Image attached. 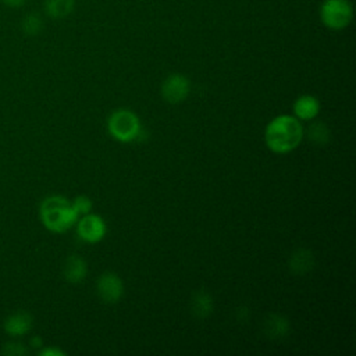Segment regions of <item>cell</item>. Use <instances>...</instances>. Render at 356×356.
Here are the masks:
<instances>
[{"label":"cell","mask_w":356,"mask_h":356,"mask_svg":"<svg viewBox=\"0 0 356 356\" xmlns=\"http://www.w3.org/2000/svg\"><path fill=\"white\" fill-rule=\"evenodd\" d=\"M305 131L300 121L296 117L282 114L268 122L264 131V140L271 152L284 154L296 149Z\"/></svg>","instance_id":"cell-1"},{"label":"cell","mask_w":356,"mask_h":356,"mask_svg":"<svg viewBox=\"0 0 356 356\" xmlns=\"http://www.w3.org/2000/svg\"><path fill=\"white\" fill-rule=\"evenodd\" d=\"M39 216L43 225L56 234L70 229L79 217L71 202L61 195H51L43 199L39 207Z\"/></svg>","instance_id":"cell-2"},{"label":"cell","mask_w":356,"mask_h":356,"mask_svg":"<svg viewBox=\"0 0 356 356\" xmlns=\"http://www.w3.org/2000/svg\"><path fill=\"white\" fill-rule=\"evenodd\" d=\"M108 134L120 142H132L139 138L142 128L138 115L127 108H120L111 113L107 120Z\"/></svg>","instance_id":"cell-3"},{"label":"cell","mask_w":356,"mask_h":356,"mask_svg":"<svg viewBox=\"0 0 356 356\" xmlns=\"http://www.w3.org/2000/svg\"><path fill=\"white\" fill-rule=\"evenodd\" d=\"M320 21L332 31L345 29L353 18V6L349 0H324L320 6Z\"/></svg>","instance_id":"cell-4"},{"label":"cell","mask_w":356,"mask_h":356,"mask_svg":"<svg viewBox=\"0 0 356 356\" xmlns=\"http://www.w3.org/2000/svg\"><path fill=\"white\" fill-rule=\"evenodd\" d=\"M106 229L107 227L104 220L100 216L92 213L82 216L78 220L76 225V232L79 238L88 243H97L99 241H102L106 235Z\"/></svg>","instance_id":"cell-5"},{"label":"cell","mask_w":356,"mask_h":356,"mask_svg":"<svg viewBox=\"0 0 356 356\" xmlns=\"http://www.w3.org/2000/svg\"><path fill=\"white\" fill-rule=\"evenodd\" d=\"M191 90L189 79L182 74H171L161 85V96L167 103L177 104L186 99Z\"/></svg>","instance_id":"cell-6"},{"label":"cell","mask_w":356,"mask_h":356,"mask_svg":"<svg viewBox=\"0 0 356 356\" xmlns=\"http://www.w3.org/2000/svg\"><path fill=\"white\" fill-rule=\"evenodd\" d=\"M96 291L104 303H117L124 295V284L117 274L107 271L97 278Z\"/></svg>","instance_id":"cell-7"},{"label":"cell","mask_w":356,"mask_h":356,"mask_svg":"<svg viewBox=\"0 0 356 356\" xmlns=\"http://www.w3.org/2000/svg\"><path fill=\"white\" fill-rule=\"evenodd\" d=\"M32 316L28 312H15L10 314L3 324L4 331L11 337H22L32 328Z\"/></svg>","instance_id":"cell-8"},{"label":"cell","mask_w":356,"mask_h":356,"mask_svg":"<svg viewBox=\"0 0 356 356\" xmlns=\"http://www.w3.org/2000/svg\"><path fill=\"white\" fill-rule=\"evenodd\" d=\"M288 266L293 274H298V275L306 274L312 271L314 267V256L312 250L306 248H299L295 252H292V254L289 256Z\"/></svg>","instance_id":"cell-9"},{"label":"cell","mask_w":356,"mask_h":356,"mask_svg":"<svg viewBox=\"0 0 356 356\" xmlns=\"http://www.w3.org/2000/svg\"><path fill=\"white\" fill-rule=\"evenodd\" d=\"M318 111H320V103L312 95H303L298 97L293 103V113L298 120L312 121L313 118L317 117Z\"/></svg>","instance_id":"cell-10"},{"label":"cell","mask_w":356,"mask_h":356,"mask_svg":"<svg viewBox=\"0 0 356 356\" xmlns=\"http://www.w3.org/2000/svg\"><path fill=\"white\" fill-rule=\"evenodd\" d=\"M63 274H64V278L68 281V282H72V284H78L81 281H83V278L86 277L88 274V266H86V261L76 256V254H71L65 263H64V267H63Z\"/></svg>","instance_id":"cell-11"},{"label":"cell","mask_w":356,"mask_h":356,"mask_svg":"<svg viewBox=\"0 0 356 356\" xmlns=\"http://www.w3.org/2000/svg\"><path fill=\"white\" fill-rule=\"evenodd\" d=\"M263 330L266 337H268L270 339H281L289 332V321L281 314L271 313L266 317Z\"/></svg>","instance_id":"cell-12"},{"label":"cell","mask_w":356,"mask_h":356,"mask_svg":"<svg viewBox=\"0 0 356 356\" xmlns=\"http://www.w3.org/2000/svg\"><path fill=\"white\" fill-rule=\"evenodd\" d=\"M213 298L209 292L200 289L192 295L191 312L196 318H206L213 313Z\"/></svg>","instance_id":"cell-13"},{"label":"cell","mask_w":356,"mask_h":356,"mask_svg":"<svg viewBox=\"0 0 356 356\" xmlns=\"http://www.w3.org/2000/svg\"><path fill=\"white\" fill-rule=\"evenodd\" d=\"M75 8V0H44V14L53 19L67 18Z\"/></svg>","instance_id":"cell-14"},{"label":"cell","mask_w":356,"mask_h":356,"mask_svg":"<svg viewBox=\"0 0 356 356\" xmlns=\"http://www.w3.org/2000/svg\"><path fill=\"white\" fill-rule=\"evenodd\" d=\"M43 18L39 13L32 11L28 13L22 21H21V31L26 35V36H36L43 31Z\"/></svg>","instance_id":"cell-15"},{"label":"cell","mask_w":356,"mask_h":356,"mask_svg":"<svg viewBox=\"0 0 356 356\" xmlns=\"http://www.w3.org/2000/svg\"><path fill=\"white\" fill-rule=\"evenodd\" d=\"M307 138L310 142H313L317 146H324L328 143L330 140V129L328 127L321 122V121H316L312 122L307 128Z\"/></svg>","instance_id":"cell-16"},{"label":"cell","mask_w":356,"mask_h":356,"mask_svg":"<svg viewBox=\"0 0 356 356\" xmlns=\"http://www.w3.org/2000/svg\"><path fill=\"white\" fill-rule=\"evenodd\" d=\"M74 210L76 211L78 216H85L88 213H90L92 210V200L88 197V196H76L72 202H71Z\"/></svg>","instance_id":"cell-17"},{"label":"cell","mask_w":356,"mask_h":356,"mask_svg":"<svg viewBox=\"0 0 356 356\" xmlns=\"http://www.w3.org/2000/svg\"><path fill=\"white\" fill-rule=\"evenodd\" d=\"M3 352L7 355H11V356H15V355H24L26 352V349L19 342H10V343H6Z\"/></svg>","instance_id":"cell-18"},{"label":"cell","mask_w":356,"mask_h":356,"mask_svg":"<svg viewBox=\"0 0 356 356\" xmlns=\"http://www.w3.org/2000/svg\"><path fill=\"white\" fill-rule=\"evenodd\" d=\"M39 355L42 356H64V352L57 348H44L39 350Z\"/></svg>","instance_id":"cell-19"},{"label":"cell","mask_w":356,"mask_h":356,"mask_svg":"<svg viewBox=\"0 0 356 356\" xmlns=\"http://www.w3.org/2000/svg\"><path fill=\"white\" fill-rule=\"evenodd\" d=\"M0 1L8 8H19L26 3V0H0Z\"/></svg>","instance_id":"cell-20"},{"label":"cell","mask_w":356,"mask_h":356,"mask_svg":"<svg viewBox=\"0 0 356 356\" xmlns=\"http://www.w3.org/2000/svg\"><path fill=\"white\" fill-rule=\"evenodd\" d=\"M31 345H32V346H35V348H38V346H42V338H39V337H35V338H32V341H31Z\"/></svg>","instance_id":"cell-21"}]
</instances>
